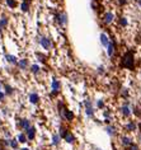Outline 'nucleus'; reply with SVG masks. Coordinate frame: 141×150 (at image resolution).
I'll list each match as a JSON object with an SVG mask.
<instances>
[{
  "instance_id": "1",
  "label": "nucleus",
  "mask_w": 141,
  "mask_h": 150,
  "mask_svg": "<svg viewBox=\"0 0 141 150\" xmlns=\"http://www.w3.org/2000/svg\"><path fill=\"white\" fill-rule=\"evenodd\" d=\"M120 67L126 69V70H135L136 67V59H135V52L132 50H127L120 60Z\"/></svg>"
},
{
  "instance_id": "2",
  "label": "nucleus",
  "mask_w": 141,
  "mask_h": 150,
  "mask_svg": "<svg viewBox=\"0 0 141 150\" xmlns=\"http://www.w3.org/2000/svg\"><path fill=\"white\" fill-rule=\"evenodd\" d=\"M120 113L122 114V117H125V118L131 117V114H132V107L130 106V102H125V103L121 106Z\"/></svg>"
},
{
  "instance_id": "3",
  "label": "nucleus",
  "mask_w": 141,
  "mask_h": 150,
  "mask_svg": "<svg viewBox=\"0 0 141 150\" xmlns=\"http://www.w3.org/2000/svg\"><path fill=\"white\" fill-rule=\"evenodd\" d=\"M55 19H56L57 24L61 26V27L67 26V22H69V19H67V14H66L65 12H60V13L55 14Z\"/></svg>"
},
{
  "instance_id": "4",
  "label": "nucleus",
  "mask_w": 141,
  "mask_h": 150,
  "mask_svg": "<svg viewBox=\"0 0 141 150\" xmlns=\"http://www.w3.org/2000/svg\"><path fill=\"white\" fill-rule=\"evenodd\" d=\"M61 90V83L57 79H52L51 80V97H56Z\"/></svg>"
},
{
  "instance_id": "5",
  "label": "nucleus",
  "mask_w": 141,
  "mask_h": 150,
  "mask_svg": "<svg viewBox=\"0 0 141 150\" xmlns=\"http://www.w3.org/2000/svg\"><path fill=\"white\" fill-rule=\"evenodd\" d=\"M84 111L86 117H94V108H93V103L90 99H85L84 100Z\"/></svg>"
},
{
  "instance_id": "6",
  "label": "nucleus",
  "mask_w": 141,
  "mask_h": 150,
  "mask_svg": "<svg viewBox=\"0 0 141 150\" xmlns=\"http://www.w3.org/2000/svg\"><path fill=\"white\" fill-rule=\"evenodd\" d=\"M114 18H116V15H114L113 12H106L104 14L102 15V22L106 26H111L113 22H114Z\"/></svg>"
},
{
  "instance_id": "7",
  "label": "nucleus",
  "mask_w": 141,
  "mask_h": 150,
  "mask_svg": "<svg viewBox=\"0 0 141 150\" xmlns=\"http://www.w3.org/2000/svg\"><path fill=\"white\" fill-rule=\"evenodd\" d=\"M120 143H121V145H122L123 148H128L130 145H132V144H134V140H132V137H131V136L122 135L120 137Z\"/></svg>"
},
{
  "instance_id": "8",
  "label": "nucleus",
  "mask_w": 141,
  "mask_h": 150,
  "mask_svg": "<svg viewBox=\"0 0 141 150\" xmlns=\"http://www.w3.org/2000/svg\"><path fill=\"white\" fill-rule=\"evenodd\" d=\"M107 50V55H108V57H113L114 56V54H116V42L113 41V40H111V42L108 43V46L106 47Z\"/></svg>"
},
{
  "instance_id": "9",
  "label": "nucleus",
  "mask_w": 141,
  "mask_h": 150,
  "mask_svg": "<svg viewBox=\"0 0 141 150\" xmlns=\"http://www.w3.org/2000/svg\"><path fill=\"white\" fill-rule=\"evenodd\" d=\"M99 41H100V43H102V46H103V47H107V46H108V43L111 42V38H109V36H108L107 33L102 32V33L99 35Z\"/></svg>"
},
{
  "instance_id": "10",
  "label": "nucleus",
  "mask_w": 141,
  "mask_h": 150,
  "mask_svg": "<svg viewBox=\"0 0 141 150\" xmlns=\"http://www.w3.org/2000/svg\"><path fill=\"white\" fill-rule=\"evenodd\" d=\"M125 130H126L127 132H134L137 130V123L134 121V120H131V121H128L125 125Z\"/></svg>"
},
{
  "instance_id": "11",
  "label": "nucleus",
  "mask_w": 141,
  "mask_h": 150,
  "mask_svg": "<svg viewBox=\"0 0 141 150\" xmlns=\"http://www.w3.org/2000/svg\"><path fill=\"white\" fill-rule=\"evenodd\" d=\"M62 139H64V140H65V141H66L67 144H74V143H75V136H74V134H71L69 130L65 132V135L62 136Z\"/></svg>"
},
{
  "instance_id": "12",
  "label": "nucleus",
  "mask_w": 141,
  "mask_h": 150,
  "mask_svg": "<svg viewBox=\"0 0 141 150\" xmlns=\"http://www.w3.org/2000/svg\"><path fill=\"white\" fill-rule=\"evenodd\" d=\"M40 43H41V46H42L45 50H50L51 49V41H50V38H47V37H41L40 38Z\"/></svg>"
},
{
  "instance_id": "13",
  "label": "nucleus",
  "mask_w": 141,
  "mask_h": 150,
  "mask_svg": "<svg viewBox=\"0 0 141 150\" xmlns=\"http://www.w3.org/2000/svg\"><path fill=\"white\" fill-rule=\"evenodd\" d=\"M106 132L111 136V137H114V136L117 135V129H116L113 125H107L106 126Z\"/></svg>"
},
{
  "instance_id": "14",
  "label": "nucleus",
  "mask_w": 141,
  "mask_h": 150,
  "mask_svg": "<svg viewBox=\"0 0 141 150\" xmlns=\"http://www.w3.org/2000/svg\"><path fill=\"white\" fill-rule=\"evenodd\" d=\"M28 99L32 104H37V103L40 102V95H38L37 93H31L28 95Z\"/></svg>"
},
{
  "instance_id": "15",
  "label": "nucleus",
  "mask_w": 141,
  "mask_h": 150,
  "mask_svg": "<svg viewBox=\"0 0 141 150\" xmlns=\"http://www.w3.org/2000/svg\"><path fill=\"white\" fill-rule=\"evenodd\" d=\"M19 127L27 131V130L31 127V122H29V120H27V118H23V120H21V122H19Z\"/></svg>"
},
{
  "instance_id": "16",
  "label": "nucleus",
  "mask_w": 141,
  "mask_h": 150,
  "mask_svg": "<svg viewBox=\"0 0 141 150\" xmlns=\"http://www.w3.org/2000/svg\"><path fill=\"white\" fill-rule=\"evenodd\" d=\"M18 66H19V69H22V70H26L27 67H28V65H29V62H28V60L27 59H21L19 61H18Z\"/></svg>"
},
{
  "instance_id": "17",
  "label": "nucleus",
  "mask_w": 141,
  "mask_h": 150,
  "mask_svg": "<svg viewBox=\"0 0 141 150\" xmlns=\"http://www.w3.org/2000/svg\"><path fill=\"white\" fill-rule=\"evenodd\" d=\"M36 137V129L33 126H31L28 130H27V139L28 140H33Z\"/></svg>"
},
{
  "instance_id": "18",
  "label": "nucleus",
  "mask_w": 141,
  "mask_h": 150,
  "mask_svg": "<svg viewBox=\"0 0 141 150\" xmlns=\"http://www.w3.org/2000/svg\"><path fill=\"white\" fill-rule=\"evenodd\" d=\"M118 24H120L122 28H125V27L128 26V19H127L126 17H120L118 18Z\"/></svg>"
},
{
  "instance_id": "19",
  "label": "nucleus",
  "mask_w": 141,
  "mask_h": 150,
  "mask_svg": "<svg viewBox=\"0 0 141 150\" xmlns=\"http://www.w3.org/2000/svg\"><path fill=\"white\" fill-rule=\"evenodd\" d=\"M8 23H9V19H8L5 15H3L1 18H0V28L3 29V28H5L8 26Z\"/></svg>"
},
{
  "instance_id": "20",
  "label": "nucleus",
  "mask_w": 141,
  "mask_h": 150,
  "mask_svg": "<svg viewBox=\"0 0 141 150\" xmlns=\"http://www.w3.org/2000/svg\"><path fill=\"white\" fill-rule=\"evenodd\" d=\"M7 61L8 62H10V64H13V65H17L18 64V60H17V57L13 56V55H7Z\"/></svg>"
},
{
  "instance_id": "21",
  "label": "nucleus",
  "mask_w": 141,
  "mask_h": 150,
  "mask_svg": "<svg viewBox=\"0 0 141 150\" xmlns=\"http://www.w3.org/2000/svg\"><path fill=\"white\" fill-rule=\"evenodd\" d=\"M21 10L24 12V13H28L29 12V3L28 1H23L21 4Z\"/></svg>"
},
{
  "instance_id": "22",
  "label": "nucleus",
  "mask_w": 141,
  "mask_h": 150,
  "mask_svg": "<svg viewBox=\"0 0 141 150\" xmlns=\"http://www.w3.org/2000/svg\"><path fill=\"white\" fill-rule=\"evenodd\" d=\"M7 1V5L9 8H12V9H14V8L18 7V3H17V0H5Z\"/></svg>"
},
{
  "instance_id": "23",
  "label": "nucleus",
  "mask_w": 141,
  "mask_h": 150,
  "mask_svg": "<svg viewBox=\"0 0 141 150\" xmlns=\"http://www.w3.org/2000/svg\"><path fill=\"white\" fill-rule=\"evenodd\" d=\"M132 114L135 117H141V108L140 107H132Z\"/></svg>"
},
{
  "instance_id": "24",
  "label": "nucleus",
  "mask_w": 141,
  "mask_h": 150,
  "mask_svg": "<svg viewBox=\"0 0 141 150\" xmlns=\"http://www.w3.org/2000/svg\"><path fill=\"white\" fill-rule=\"evenodd\" d=\"M60 140H61L60 135H54L52 136V145H59V144H60Z\"/></svg>"
},
{
  "instance_id": "25",
  "label": "nucleus",
  "mask_w": 141,
  "mask_h": 150,
  "mask_svg": "<svg viewBox=\"0 0 141 150\" xmlns=\"http://www.w3.org/2000/svg\"><path fill=\"white\" fill-rule=\"evenodd\" d=\"M40 70H41V67H40L38 65H32V66H31V71L33 72V74H38Z\"/></svg>"
},
{
  "instance_id": "26",
  "label": "nucleus",
  "mask_w": 141,
  "mask_h": 150,
  "mask_svg": "<svg viewBox=\"0 0 141 150\" xmlns=\"http://www.w3.org/2000/svg\"><path fill=\"white\" fill-rule=\"evenodd\" d=\"M18 143H26L27 141V135H24V134H19V136H18Z\"/></svg>"
},
{
  "instance_id": "27",
  "label": "nucleus",
  "mask_w": 141,
  "mask_h": 150,
  "mask_svg": "<svg viewBox=\"0 0 141 150\" xmlns=\"http://www.w3.org/2000/svg\"><path fill=\"white\" fill-rule=\"evenodd\" d=\"M14 93V90H13V88H12V86L10 85H5V94H7V95H12V94Z\"/></svg>"
},
{
  "instance_id": "28",
  "label": "nucleus",
  "mask_w": 141,
  "mask_h": 150,
  "mask_svg": "<svg viewBox=\"0 0 141 150\" xmlns=\"http://www.w3.org/2000/svg\"><path fill=\"white\" fill-rule=\"evenodd\" d=\"M9 146L13 149H18V140H9Z\"/></svg>"
},
{
  "instance_id": "29",
  "label": "nucleus",
  "mask_w": 141,
  "mask_h": 150,
  "mask_svg": "<svg viewBox=\"0 0 141 150\" xmlns=\"http://www.w3.org/2000/svg\"><path fill=\"white\" fill-rule=\"evenodd\" d=\"M104 106H106V104H104V100H103V99H98V100H97V108H98V109H103Z\"/></svg>"
},
{
  "instance_id": "30",
  "label": "nucleus",
  "mask_w": 141,
  "mask_h": 150,
  "mask_svg": "<svg viewBox=\"0 0 141 150\" xmlns=\"http://www.w3.org/2000/svg\"><path fill=\"white\" fill-rule=\"evenodd\" d=\"M121 95H122V98H125V99H127V98H128V89H126V88H123V89L121 90Z\"/></svg>"
},
{
  "instance_id": "31",
  "label": "nucleus",
  "mask_w": 141,
  "mask_h": 150,
  "mask_svg": "<svg viewBox=\"0 0 141 150\" xmlns=\"http://www.w3.org/2000/svg\"><path fill=\"white\" fill-rule=\"evenodd\" d=\"M126 150H140V146L137 145V144H132V145H130L128 148H126Z\"/></svg>"
},
{
  "instance_id": "32",
  "label": "nucleus",
  "mask_w": 141,
  "mask_h": 150,
  "mask_svg": "<svg viewBox=\"0 0 141 150\" xmlns=\"http://www.w3.org/2000/svg\"><path fill=\"white\" fill-rule=\"evenodd\" d=\"M36 55H37V57H38V60H40V61H42V62H46V57H45V55L40 54V52H37Z\"/></svg>"
},
{
  "instance_id": "33",
  "label": "nucleus",
  "mask_w": 141,
  "mask_h": 150,
  "mask_svg": "<svg viewBox=\"0 0 141 150\" xmlns=\"http://www.w3.org/2000/svg\"><path fill=\"white\" fill-rule=\"evenodd\" d=\"M97 71H98V74H104V72H106V70H104V66H103V65L98 66V70H97Z\"/></svg>"
},
{
  "instance_id": "34",
  "label": "nucleus",
  "mask_w": 141,
  "mask_h": 150,
  "mask_svg": "<svg viewBox=\"0 0 141 150\" xmlns=\"http://www.w3.org/2000/svg\"><path fill=\"white\" fill-rule=\"evenodd\" d=\"M103 116H104V118H111V111H104Z\"/></svg>"
},
{
  "instance_id": "35",
  "label": "nucleus",
  "mask_w": 141,
  "mask_h": 150,
  "mask_svg": "<svg viewBox=\"0 0 141 150\" xmlns=\"http://www.w3.org/2000/svg\"><path fill=\"white\" fill-rule=\"evenodd\" d=\"M117 3H118V5H121V7H123V5H126L127 3V0H117Z\"/></svg>"
},
{
  "instance_id": "36",
  "label": "nucleus",
  "mask_w": 141,
  "mask_h": 150,
  "mask_svg": "<svg viewBox=\"0 0 141 150\" xmlns=\"http://www.w3.org/2000/svg\"><path fill=\"white\" fill-rule=\"evenodd\" d=\"M4 98H5V94L0 92V102H4Z\"/></svg>"
},
{
  "instance_id": "37",
  "label": "nucleus",
  "mask_w": 141,
  "mask_h": 150,
  "mask_svg": "<svg viewBox=\"0 0 141 150\" xmlns=\"http://www.w3.org/2000/svg\"><path fill=\"white\" fill-rule=\"evenodd\" d=\"M137 129H139V131L141 132V121L139 122V123H137Z\"/></svg>"
},
{
  "instance_id": "38",
  "label": "nucleus",
  "mask_w": 141,
  "mask_h": 150,
  "mask_svg": "<svg viewBox=\"0 0 141 150\" xmlns=\"http://www.w3.org/2000/svg\"><path fill=\"white\" fill-rule=\"evenodd\" d=\"M137 4H139V7H140V9H141V0H137Z\"/></svg>"
},
{
  "instance_id": "39",
  "label": "nucleus",
  "mask_w": 141,
  "mask_h": 150,
  "mask_svg": "<svg viewBox=\"0 0 141 150\" xmlns=\"http://www.w3.org/2000/svg\"><path fill=\"white\" fill-rule=\"evenodd\" d=\"M139 141H140V144H141V132H140V135H139Z\"/></svg>"
},
{
  "instance_id": "40",
  "label": "nucleus",
  "mask_w": 141,
  "mask_h": 150,
  "mask_svg": "<svg viewBox=\"0 0 141 150\" xmlns=\"http://www.w3.org/2000/svg\"><path fill=\"white\" fill-rule=\"evenodd\" d=\"M21 150H29V149H27V148H23V149H21Z\"/></svg>"
},
{
  "instance_id": "41",
  "label": "nucleus",
  "mask_w": 141,
  "mask_h": 150,
  "mask_svg": "<svg viewBox=\"0 0 141 150\" xmlns=\"http://www.w3.org/2000/svg\"><path fill=\"white\" fill-rule=\"evenodd\" d=\"M23 1H28V3H31V0H23Z\"/></svg>"
},
{
  "instance_id": "42",
  "label": "nucleus",
  "mask_w": 141,
  "mask_h": 150,
  "mask_svg": "<svg viewBox=\"0 0 141 150\" xmlns=\"http://www.w3.org/2000/svg\"><path fill=\"white\" fill-rule=\"evenodd\" d=\"M0 150H5V149H4V148H0Z\"/></svg>"
},
{
  "instance_id": "43",
  "label": "nucleus",
  "mask_w": 141,
  "mask_h": 150,
  "mask_svg": "<svg viewBox=\"0 0 141 150\" xmlns=\"http://www.w3.org/2000/svg\"><path fill=\"white\" fill-rule=\"evenodd\" d=\"M0 89H1V84H0Z\"/></svg>"
},
{
  "instance_id": "44",
  "label": "nucleus",
  "mask_w": 141,
  "mask_h": 150,
  "mask_svg": "<svg viewBox=\"0 0 141 150\" xmlns=\"http://www.w3.org/2000/svg\"><path fill=\"white\" fill-rule=\"evenodd\" d=\"M140 76H141V72H140Z\"/></svg>"
}]
</instances>
